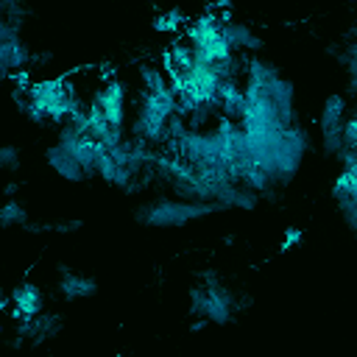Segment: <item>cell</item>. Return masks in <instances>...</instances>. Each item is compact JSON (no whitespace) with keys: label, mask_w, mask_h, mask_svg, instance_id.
I'll use <instances>...</instances> for the list:
<instances>
[{"label":"cell","mask_w":357,"mask_h":357,"mask_svg":"<svg viewBox=\"0 0 357 357\" xmlns=\"http://www.w3.org/2000/svg\"><path fill=\"white\" fill-rule=\"evenodd\" d=\"M204 326H206V321H204V318H195V321L190 324V332H201Z\"/></svg>","instance_id":"d6986e66"},{"label":"cell","mask_w":357,"mask_h":357,"mask_svg":"<svg viewBox=\"0 0 357 357\" xmlns=\"http://www.w3.org/2000/svg\"><path fill=\"white\" fill-rule=\"evenodd\" d=\"M45 162H47L61 178H67V181H84V170H81L78 159H75L64 145L53 142V145L45 151Z\"/></svg>","instance_id":"9c48e42d"},{"label":"cell","mask_w":357,"mask_h":357,"mask_svg":"<svg viewBox=\"0 0 357 357\" xmlns=\"http://www.w3.org/2000/svg\"><path fill=\"white\" fill-rule=\"evenodd\" d=\"M98 293V282L92 276L75 273L67 265H59V296L67 301H81V298H92Z\"/></svg>","instance_id":"52a82bcc"},{"label":"cell","mask_w":357,"mask_h":357,"mask_svg":"<svg viewBox=\"0 0 357 357\" xmlns=\"http://www.w3.org/2000/svg\"><path fill=\"white\" fill-rule=\"evenodd\" d=\"M201 284L190 287V315L204 318L206 324H231L237 318V296L223 284L218 271H201Z\"/></svg>","instance_id":"6da1fadb"},{"label":"cell","mask_w":357,"mask_h":357,"mask_svg":"<svg viewBox=\"0 0 357 357\" xmlns=\"http://www.w3.org/2000/svg\"><path fill=\"white\" fill-rule=\"evenodd\" d=\"M0 337H3V326H0Z\"/></svg>","instance_id":"44dd1931"},{"label":"cell","mask_w":357,"mask_h":357,"mask_svg":"<svg viewBox=\"0 0 357 357\" xmlns=\"http://www.w3.org/2000/svg\"><path fill=\"white\" fill-rule=\"evenodd\" d=\"M8 307H11V298H8V296L0 290V312H3V310H8Z\"/></svg>","instance_id":"ffe728a7"},{"label":"cell","mask_w":357,"mask_h":357,"mask_svg":"<svg viewBox=\"0 0 357 357\" xmlns=\"http://www.w3.org/2000/svg\"><path fill=\"white\" fill-rule=\"evenodd\" d=\"M20 165H22V153H20V148L11 145V142L0 145V173H17Z\"/></svg>","instance_id":"4fadbf2b"},{"label":"cell","mask_w":357,"mask_h":357,"mask_svg":"<svg viewBox=\"0 0 357 357\" xmlns=\"http://www.w3.org/2000/svg\"><path fill=\"white\" fill-rule=\"evenodd\" d=\"M137 73H139V84H142L145 92H170V89H173V84H170L165 67H156V64L145 61V64H139Z\"/></svg>","instance_id":"8fae6325"},{"label":"cell","mask_w":357,"mask_h":357,"mask_svg":"<svg viewBox=\"0 0 357 357\" xmlns=\"http://www.w3.org/2000/svg\"><path fill=\"white\" fill-rule=\"evenodd\" d=\"M231 3H234V0H206V6H209L212 11H226Z\"/></svg>","instance_id":"ac0fdd59"},{"label":"cell","mask_w":357,"mask_h":357,"mask_svg":"<svg viewBox=\"0 0 357 357\" xmlns=\"http://www.w3.org/2000/svg\"><path fill=\"white\" fill-rule=\"evenodd\" d=\"M8 298H11V315L14 318H33V315H39L45 310V293L33 282L17 284L8 293Z\"/></svg>","instance_id":"8992f818"},{"label":"cell","mask_w":357,"mask_h":357,"mask_svg":"<svg viewBox=\"0 0 357 357\" xmlns=\"http://www.w3.org/2000/svg\"><path fill=\"white\" fill-rule=\"evenodd\" d=\"M181 25H184V17L178 11H167V14H162L156 20V28L159 31H181Z\"/></svg>","instance_id":"5bb4252c"},{"label":"cell","mask_w":357,"mask_h":357,"mask_svg":"<svg viewBox=\"0 0 357 357\" xmlns=\"http://www.w3.org/2000/svg\"><path fill=\"white\" fill-rule=\"evenodd\" d=\"M301 240H304V231H301L298 226H290V229H284V237H282V251H287V248H296Z\"/></svg>","instance_id":"2e32d148"},{"label":"cell","mask_w":357,"mask_h":357,"mask_svg":"<svg viewBox=\"0 0 357 357\" xmlns=\"http://www.w3.org/2000/svg\"><path fill=\"white\" fill-rule=\"evenodd\" d=\"M220 33H223V39L229 42L231 53H248V50H259V47H262V36H259V33H254V28H251V25H245V22L223 20Z\"/></svg>","instance_id":"ba28073f"},{"label":"cell","mask_w":357,"mask_h":357,"mask_svg":"<svg viewBox=\"0 0 357 357\" xmlns=\"http://www.w3.org/2000/svg\"><path fill=\"white\" fill-rule=\"evenodd\" d=\"M64 329V318L59 312H39L31 318V337H28V346L31 349H39L45 340H53L56 335H61Z\"/></svg>","instance_id":"30bf717a"},{"label":"cell","mask_w":357,"mask_h":357,"mask_svg":"<svg viewBox=\"0 0 357 357\" xmlns=\"http://www.w3.org/2000/svg\"><path fill=\"white\" fill-rule=\"evenodd\" d=\"M332 195H335V204H337V212L346 229L354 231L357 229V170H340L335 178Z\"/></svg>","instance_id":"5b68a950"},{"label":"cell","mask_w":357,"mask_h":357,"mask_svg":"<svg viewBox=\"0 0 357 357\" xmlns=\"http://www.w3.org/2000/svg\"><path fill=\"white\" fill-rule=\"evenodd\" d=\"M349 114V103L340 92H332L326 95L324 106H321V114H318V128H321V151L324 156H332L343 148L340 142V128H343V117Z\"/></svg>","instance_id":"277c9868"},{"label":"cell","mask_w":357,"mask_h":357,"mask_svg":"<svg viewBox=\"0 0 357 357\" xmlns=\"http://www.w3.org/2000/svg\"><path fill=\"white\" fill-rule=\"evenodd\" d=\"M84 229V220L70 218V220H56L53 223V234H78Z\"/></svg>","instance_id":"9a60e30c"},{"label":"cell","mask_w":357,"mask_h":357,"mask_svg":"<svg viewBox=\"0 0 357 357\" xmlns=\"http://www.w3.org/2000/svg\"><path fill=\"white\" fill-rule=\"evenodd\" d=\"M28 220V212H25V206L17 201V198H6V201H0V226H22Z\"/></svg>","instance_id":"7c38bea8"},{"label":"cell","mask_w":357,"mask_h":357,"mask_svg":"<svg viewBox=\"0 0 357 357\" xmlns=\"http://www.w3.org/2000/svg\"><path fill=\"white\" fill-rule=\"evenodd\" d=\"M215 212H226L218 201H170V198H159V201H145L134 209L137 223L142 226H156V229H173V226H187L198 218L215 215Z\"/></svg>","instance_id":"7a4b0ae2"},{"label":"cell","mask_w":357,"mask_h":357,"mask_svg":"<svg viewBox=\"0 0 357 357\" xmlns=\"http://www.w3.org/2000/svg\"><path fill=\"white\" fill-rule=\"evenodd\" d=\"M20 190H22V181H6V187H3V195H6V198H14Z\"/></svg>","instance_id":"e0dca14e"},{"label":"cell","mask_w":357,"mask_h":357,"mask_svg":"<svg viewBox=\"0 0 357 357\" xmlns=\"http://www.w3.org/2000/svg\"><path fill=\"white\" fill-rule=\"evenodd\" d=\"M89 106H92V109H98V112L103 114V120H106L112 128L126 131L128 89H126V84H123L120 78H114V75H109V73H106V78L100 81V86H98V92L92 95Z\"/></svg>","instance_id":"3957f363"}]
</instances>
